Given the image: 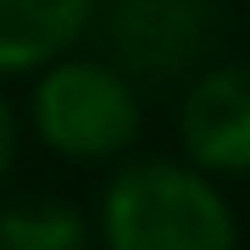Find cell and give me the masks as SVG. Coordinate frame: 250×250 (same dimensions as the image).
Segmentation results:
<instances>
[{
	"label": "cell",
	"mask_w": 250,
	"mask_h": 250,
	"mask_svg": "<svg viewBox=\"0 0 250 250\" xmlns=\"http://www.w3.org/2000/svg\"><path fill=\"white\" fill-rule=\"evenodd\" d=\"M106 250H239V223L223 184L184 156H134L100 195Z\"/></svg>",
	"instance_id": "1"
},
{
	"label": "cell",
	"mask_w": 250,
	"mask_h": 250,
	"mask_svg": "<svg viewBox=\"0 0 250 250\" xmlns=\"http://www.w3.org/2000/svg\"><path fill=\"white\" fill-rule=\"evenodd\" d=\"M28 128L50 156H67L78 167L128 156L145 134V95L117 72L106 56L72 50L45 72H34L28 89Z\"/></svg>",
	"instance_id": "2"
},
{
	"label": "cell",
	"mask_w": 250,
	"mask_h": 250,
	"mask_svg": "<svg viewBox=\"0 0 250 250\" xmlns=\"http://www.w3.org/2000/svg\"><path fill=\"white\" fill-rule=\"evenodd\" d=\"M95 39L139 95H184L206 67L223 62L228 11L223 0H100Z\"/></svg>",
	"instance_id": "3"
},
{
	"label": "cell",
	"mask_w": 250,
	"mask_h": 250,
	"mask_svg": "<svg viewBox=\"0 0 250 250\" xmlns=\"http://www.w3.org/2000/svg\"><path fill=\"white\" fill-rule=\"evenodd\" d=\"M178 150L206 178H250V62H217L178 95Z\"/></svg>",
	"instance_id": "4"
},
{
	"label": "cell",
	"mask_w": 250,
	"mask_h": 250,
	"mask_svg": "<svg viewBox=\"0 0 250 250\" xmlns=\"http://www.w3.org/2000/svg\"><path fill=\"white\" fill-rule=\"evenodd\" d=\"M100 0H0V78L45 72L95 34Z\"/></svg>",
	"instance_id": "5"
},
{
	"label": "cell",
	"mask_w": 250,
	"mask_h": 250,
	"mask_svg": "<svg viewBox=\"0 0 250 250\" xmlns=\"http://www.w3.org/2000/svg\"><path fill=\"white\" fill-rule=\"evenodd\" d=\"M0 250H95V223L62 195H17L0 206Z\"/></svg>",
	"instance_id": "6"
},
{
	"label": "cell",
	"mask_w": 250,
	"mask_h": 250,
	"mask_svg": "<svg viewBox=\"0 0 250 250\" xmlns=\"http://www.w3.org/2000/svg\"><path fill=\"white\" fill-rule=\"evenodd\" d=\"M17 139H22V123H17V106H11V95L0 89V189H6L11 167H17Z\"/></svg>",
	"instance_id": "7"
}]
</instances>
